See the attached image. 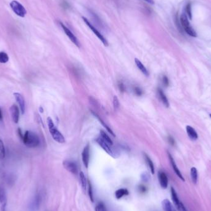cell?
I'll return each instance as SVG.
<instances>
[{
	"instance_id": "1",
	"label": "cell",
	"mask_w": 211,
	"mask_h": 211,
	"mask_svg": "<svg viewBox=\"0 0 211 211\" xmlns=\"http://www.w3.org/2000/svg\"><path fill=\"white\" fill-rule=\"evenodd\" d=\"M24 144L28 148H36L40 145V138L36 134L31 131H26L21 137Z\"/></svg>"
},
{
	"instance_id": "2",
	"label": "cell",
	"mask_w": 211,
	"mask_h": 211,
	"mask_svg": "<svg viewBox=\"0 0 211 211\" xmlns=\"http://www.w3.org/2000/svg\"><path fill=\"white\" fill-rule=\"evenodd\" d=\"M47 124L49 128V133L52 138L54 141L59 143H65V138L63 136V134L57 130V128L55 127V125L51 117L47 118Z\"/></svg>"
},
{
	"instance_id": "3",
	"label": "cell",
	"mask_w": 211,
	"mask_h": 211,
	"mask_svg": "<svg viewBox=\"0 0 211 211\" xmlns=\"http://www.w3.org/2000/svg\"><path fill=\"white\" fill-rule=\"evenodd\" d=\"M180 23L181 26L183 27V30L190 36L193 37H196L197 33L196 31L193 29V28L191 26L188 19L187 17V15L186 13H183L180 16Z\"/></svg>"
},
{
	"instance_id": "4",
	"label": "cell",
	"mask_w": 211,
	"mask_h": 211,
	"mask_svg": "<svg viewBox=\"0 0 211 211\" xmlns=\"http://www.w3.org/2000/svg\"><path fill=\"white\" fill-rule=\"evenodd\" d=\"M10 6L13 12L18 16L24 17L27 14L26 8L20 3L17 1H12L10 3Z\"/></svg>"
},
{
	"instance_id": "5",
	"label": "cell",
	"mask_w": 211,
	"mask_h": 211,
	"mask_svg": "<svg viewBox=\"0 0 211 211\" xmlns=\"http://www.w3.org/2000/svg\"><path fill=\"white\" fill-rule=\"evenodd\" d=\"M82 19L84 21V22L87 24V26L92 30V32L96 35V36H97L101 40V42L103 43V45L106 46H107L109 45V43L107 40L106 39V38L88 21V20L87 18H85V17H82Z\"/></svg>"
},
{
	"instance_id": "6",
	"label": "cell",
	"mask_w": 211,
	"mask_h": 211,
	"mask_svg": "<svg viewBox=\"0 0 211 211\" xmlns=\"http://www.w3.org/2000/svg\"><path fill=\"white\" fill-rule=\"evenodd\" d=\"M61 26V27H62L63 30H64V33H66V35L68 36V38L70 39V40L76 46H77L78 48L80 47V43L79 41V40L77 39V38L75 35L61 22H59Z\"/></svg>"
},
{
	"instance_id": "7",
	"label": "cell",
	"mask_w": 211,
	"mask_h": 211,
	"mask_svg": "<svg viewBox=\"0 0 211 211\" xmlns=\"http://www.w3.org/2000/svg\"><path fill=\"white\" fill-rule=\"evenodd\" d=\"M170 191H171L172 199V201H173V202H174V205L175 206V207H177V209L179 211H186L183 204L182 202H181V201L179 200L178 195L176 193L175 189L173 187H171Z\"/></svg>"
},
{
	"instance_id": "8",
	"label": "cell",
	"mask_w": 211,
	"mask_h": 211,
	"mask_svg": "<svg viewBox=\"0 0 211 211\" xmlns=\"http://www.w3.org/2000/svg\"><path fill=\"white\" fill-rule=\"evenodd\" d=\"M96 141H97V143L107 153L108 155H109L114 158H116V154H115V152L111 148V146L107 143L105 141H104L101 137L96 139Z\"/></svg>"
},
{
	"instance_id": "9",
	"label": "cell",
	"mask_w": 211,
	"mask_h": 211,
	"mask_svg": "<svg viewBox=\"0 0 211 211\" xmlns=\"http://www.w3.org/2000/svg\"><path fill=\"white\" fill-rule=\"evenodd\" d=\"M63 166L67 170L70 172V173L73 174H77L78 167L74 162L72 161L66 160L63 162Z\"/></svg>"
},
{
	"instance_id": "10",
	"label": "cell",
	"mask_w": 211,
	"mask_h": 211,
	"mask_svg": "<svg viewBox=\"0 0 211 211\" xmlns=\"http://www.w3.org/2000/svg\"><path fill=\"white\" fill-rule=\"evenodd\" d=\"M14 96L17 103L19 106V107H20V110L21 111L22 114H24L26 111V101L23 96L19 93H14Z\"/></svg>"
},
{
	"instance_id": "11",
	"label": "cell",
	"mask_w": 211,
	"mask_h": 211,
	"mask_svg": "<svg viewBox=\"0 0 211 211\" xmlns=\"http://www.w3.org/2000/svg\"><path fill=\"white\" fill-rule=\"evenodd\" d=\"M90 147L89 144L86 145V146L84 148L82 154V161L83 163L86 168H88L89 162H90Z\"/></svg>"
},
{
	"instance_id": "12",
	"label": "cell",
	"mask_w": 211,
	"mask_h": 211,
	"mask_svg": "<svg viewBox=\"0 0 211 211\" xmlns=\"http://www.w3.org/2000/svg\"><path fill=\"white\" fill-rule=\"evenodd\" d=\"M158 179H159V182L161 186L163 189H166L168 186V177L164 172L159 171L158 172Z\"/></svg>"
},
{
	"instance_id": "13",
	"label": "cell",
	"mask_w": 211,
	"mask_h": 211,
	"mask_svg": "<svg viewBox=\"0 0 211 211\" xmlns=\"http://www.w3.org/2000/svg\"><path fill=\"white\" fill-rule=\"evenodd\" d=\"M10 112L13 122L17 124L19 121V109L17 106L13 104L10 107Z\"/></svg>"
},
{
	"instance_id": "14",
	"label": "cell",
	"mask_w": 211,
	"mask_h": 211,
	"mask_svg": "<svg viewBox=\"0 0 211 211\" xmlns=\"http://www.w3.org/2000/svg\"><path fill=\"white\" fill-rule=\"evenodd\" d=\"M168 159H169V160H170L171 165H172V168H173V169H174V172H175V173L176 174V175H177L183 182H185V179H184V178H183V177L182 173L180 172V170L179 169L177 165H176V163H175V161H174L173 157H172V156H171V155L170 154V153H168Z\"/></svg>"
},
{
	"instance_id": "15",
	"label": "cell",
	"mask_w": 211,
	"mask_h": 211,
	"mask_svg": "<svg viewBox=\"0 0 211 211\" xmlns=\"http://www.w3.org/2000/svg\"><path fill=\"white\" fill-rule=\"evenodd\" d=\"M186 133L188 134L189 138L191 140L196 141V140H198V135L197 132L196 131V130H195L194 128H193L192 127H191L189 125H188L186 127Z\"/></svg>"
},
{
	"instance_id": "16",
	"label": "cell",
	"mask_w": 211,
	"mask_h": 211,
	"mask_svg": "<svg viewBox=\"0 0 211 211\" xmlns=\"http://www.w3.org/2000/svg\"><path fill=\"white\" fill-rule=\"evenodd\" d=\"M162 206L164 211H176L175 207L172 205L171 202L167 199H164L162 202Z\"/></svg>"
},
{
	"instance_id": "17",
	"label": "cell",
	"mask_w": 211,
	"mask_h": 211,
	"mask_svg": "<svg viewBox=\"0 0 211 211\" xmlns=\"http://www.w3.org/2000/svg\"><path fill=\"white\" fill-rule=\"evenodd\" d=\"M158 97H159V99L162 102L164 105L167 107H169L170 104H169V102L168 101V99L165 96V93H164V91L161 88L158 89Z\"/></svg>"
},
{
	"instance_id": "18",
	"label": "cell",
	"mask_w": 211,
	"mask_h": 211,
	"mask_svg": "<svg viewBox=\"0 0 211 211\" xmlns=\"http://www.w3.org/2000/svg\"><path fill=\"white\" fill-rule=\"evenodd\" d=\"M135 64L137 65V67L138 68V69L146 76H149V73L148 72V70H147V69L146 68V67L143 64V63L137 58L135 59Z\"/></svg>"
},
{
	"instance_id": "19",
	"label": "cell",
	"mask_w": 211,
	"mask_h": 211,
	"mask_svg": "<svg viewBox=\"0 0 211 211\" xmlns=\"http://www.w3.org/2000/svg\"><path fill=\"white\" fill-rule=\"evenodd\" d=\"M129 192L127 189L126 188H121L117 189L116 192H115V196L117 199H120L124 196L128 195Z\"/></svg>"
},
{
	"instance_id": "20",
	"label": "cell",
	"mask_w": 211,
	"mask_h": 211,
	"mask_svg": "<svg viewBox=\"0 0 211 211\" xmlns=\"http://www.w3.org/2000/svg\"><path fill=\"white\" fill-rule=\"evenodd\" d=\"M91 113L94 115V117H97L98 120H99V121H100V122L102 124V125L107 130V131L109 132V133H110L111 134V135H112V136H114V137H115V136H116V135H115V134H114V133L112 131V130H111V128H110L109 127V126L106 124H105L104 123V122L103 121V119L98 116V115L97 114V113H96V112H93V111H91Z\"/></svg>"
},
{
	"instance_id": "21",
	"label": "cell",
	"mask_w": 211,
	"mask_h": 211,
	"mask_svg": "<svg viewBox=\"0 0 211 211\" xmlns=\"http://www.w3.org/2000/svg\"><path fill=\"white\" fill-rule=\"evenodd\" d=\"M41 203V196L39 194L35 195L33 199V201L32 202V207L34 210H37L40 207Z\"/></svg>"
},
{
	"instance_id": "22",
	"label": "cell",
	"mask_w": 211,
	"mask_h": 211,
	"mask_svg": "<svg viewBox=\"0 0 211 211\" xmlns=\"http://www.w3.org/2000/svg\"><path fill=\"white\" fill-rule=\"evenodd\" d=\"M190 175L191 178L192 180V182L194 184H196L198 182V170L195 167H192L190 170Z\"/></svg>"
},
{
	"instance_id": "23",
	"label": "cell",
	"mask_w": 211,
	"mask_h": 211,
	"mask_svg": "<svg viewBox=\"0 0 211 211\" xmlns=\"http://www.w3.org/2000/svg\"><path fill=\"white\" fill-rule=\"evenodd\" d=\"M145 160H146V162L151 170V174H155V165H154V164H153L152 160L151 159V158L147 155H145Z\"/></svg>"
},
{
	"instance_id": "24",
	"label": "cell",
	"mask_w": 211,
	"mask_h": 211,
	"mask_svg": "<svg viewBox=\"0 0 211 211\" xmlns=\"http://www.w3.org/2000/svg\"><path fill=\"white\" fill-rule=\"evenodd\" d=\"M80 180L81 182V185L82 187V189L84 191H86L87 190V181L86 177L85 174H83V172H80Z\"/></svg>"
},
{
	"instance_id": "25",
	"label": "cell",
	"mask_w": 211,
	"mask_h": 211,
	"mask_svg": "<svg viewBox=\"0 0 211 211\" xmlns=\"http://www.w3.org/2000/svg\"><path fill=\"white\" fill-rule=\"evenodd\" d=\"M100 137L104 141H105L107 143H108L109 145L112 146L113 145V142H112V140L111 139V138L107 135L106 132H104L103 130L100 131Z\"/></svg>"
},
{
	"instance_id": "26",
	"label": "cell",
	"mask_w": 211,
	"mask_h": 211,
	"mask_svg": "<svg viewBox=\"0 0 211 211\" xmlns=\"http://www.w3.org/2000/svg\"><path fill=\"white\" fill-rule=\"evenodd\" d=\"M6 202V193L5 189L0 186V202L4 204Z\"/></svg>"
},
{
	"instance_id": "27",
	"label": "cell",
	"mask_w": 211,
	"mask_h": 211,
	"mask_svg": "<svg viewBox=\"0 0 211 211\" xmlns=\"http://www.w3.org/2000/svg\"><path fill=\"white\" fill-rule=\"evenodd\" d=\"M6 156V150L3 141L0 139V159H4Z\"/></svg>"
},
{
	"instance_id": "28",
	"label": "cell",
	"mask_w": 211,
	"mask_h": 211,
	"mask_svg": "<svg viewBox=\"0 0 211 211\" xmlns=\"http://www.w3.org/2000/svg\"><path fill=\"white\" fill-rule=\"evenodd\" d=\"M9 61V56L5 52H0V63L5 64Z\"/></svg>"
},
{
	"instance_id": "29",
	"label": "cell",
	"mask_w": 211,
	"mask_h": 211,
	"mask_svg": "<svg viewBox=\"0 0 211 211\" xmlns=\"http://www.w3.org/2000/svg\"><path fill=\"white\" fill-rule=\"evenodd\" d=\"M113 106H114V109L115 111H117L119 109L120 107V102L119 100V98H117V97L116 96H114L113 98Z\"/></svg>"
},
{
	"instance_id": "30",
	"label": "cell",
	"mask_w": 211,
	"mask_h": 211,
	"mask_svg": "<svg viewBox=\"0 0 211 211\" xmlns=\"http://www.w3.org/2000/svg\"><path fill=\"white\" fill-rule=\"evenodd\" d=\"M95 211H107V210L105 204L102 202H100L99 203L97 204V206H96Z\"/></svg>"
},
{
	"instance_id": "31",
	"label": "cell",
	"mask_w": 211,
	"mask_h": 211,
	"mask_svg": "<svg viewBox=\"0 0 211 211\" xmlns=\"http://www.w3.org/2000/svg\"><path fill=\"white\" fill-rule=\"evenodd\" d=\"M185 11H186V14L188 16L190 20H191V19H192V12H191V6L190 3L187 4V5L186 6Z\"/></svg>"
},
{
	"instance_id": "32",
	"label": "cell",
	"mask_w": 211,
	"mask_h": 211,
	"mask_svg": "<svg viewBox=\"0 0 211 211\" xmlns=\"http://www.w3.org/2000/svg\"><path fill=\"white\" fill-rule=\"evenodd\" d=\"M88 194L90 196V200L91 201V202H93L94 199H93V188H92L91 183L90 181H88Z\"/></svg>"
},
{
	"instance_id": "33",
	"label": "cell",
	"mask_w": 211,
	"mask_h": 211,
	"mask_svg": "<svg viewBox=\"0 0 211 211\" xmlns=\"http://www.w3.org/2000/svg\"><path fill=\"white\" fill-rule=\"evenodd\" d=\"M141 180L144 182H148L149 180V175L146 173V172H145V173L142 174L141 175Z\"/></svg>"
},
{
	"instance_id": "34",
	"label": "cell",
	"mask_w": 211,
	"mask_h": 211,
	"mask_svg": "<svg viewBox=\"0 0 211 211\" xmlns=\"http://www.w3.org/2000/svg\"><path fill=\"white\" fill-rule=\"evenodd\" d=\"M162 80V83L165 87H168L169 85V80L167 76L164 75Z\"/></svg>"
},
{
	"instance_id": "35",
	"label": "cell",
	"mask_w": 211,
	"mask_h": 211,
	"mask_svg": "<svg viewBox=\"0 0 211 211\" xmlns=\"http://www.w3.org/2000/svg\"><path fill=\"white\" fill-rule=\"evenodd\" d=\"M134 92H135V93L138 96H141L143 94L142 90L139 87H137L134 88Z\"/></svg>"
},
{
	"instance_id": "36",
	"label": "cell",
	"mask_w": 211,
	"mask_h": 211,
	"mask_svg": "<svg viewBox=\"0 0 211 211\" xmlns=\"http://www.w3.org/2000/svg\"><path fill=\"white\" fill-rule=\"evenodd\" d=\"M138 189H139V191H140L141 193H143L146 192V191H147V189H146V186H144V185H141L139 186Z\"/></svg>"
},
{
	"instance_id": "37",
	"label": "cell",
	"mask_w": 211,
	"mask_h": 211,
	"mask_svg": "<svg viewBox=\"0 0 211 211\" xmlns=\"http://www.w3.org/2000/svg\"><path fill=\"white\" fill-rule=\"evenodd\" d=\"M168 142H169V143L171 145H172V146H174V145H175V140H174V139L173 138H172V137H170V136H169L168 137Z\"/></svg>"
},
{
	"instance_id": "38",
	"label": "cell",
	"mask_w": 211,
	"mask_h": 211,
	"mask_svg": "<svg viewBox=\"0 0 211 211\" xmlns=\"http://www.w3.org/2000/svg\"><path fill=\"white\" fill-rule=\"evenodd\" d=\"M119 87L120 90H121L122 91H124L125 87H124V84L122 83H119Z\"/></svg>"
},
{
	"instance_id": "39",
	"label": "cell",
	"mask_w": 211,
	"mask_h": 211,
	"mask_svg": "<svg viewBox=\"0 0 211 211\" xmlns=\"http://www.w3.org/2000/svg\"><path fill=\"white\" fill-rule=\"evenodd\" d=\"M143 1H145L146 2L149 3L150 5H154L155 4L154 0H143Z\"/></svg>"
},
{
	"instance_id": "40",
	"label": "cell",
	"mask_w": 211,
	"mask_h": 211,
	"mask_svg": "<svg viewBox=\"0 0 211 211\" xmlns=\"http://www.w3.org/2000/svg\"><path fill=\"white\" fill-rule=\"evenodd\" d=\"M3 120V114H2V111L1 108H0V121Z\"/></svg>"
},
{
	"instance_id": "41",
	"label": "cell",
	"mask_w": 211,
	"mask_h": 211,
	"mask_svg": "<svg viewBox=\"0 0 211 211\" xmlns=\"http://www.w3.org/2000/svg\"><path fill=\"white\" fill-rule=\"evenodd\" d=\"M209 116H210V117L211 118V114H210V115H209Z\"/></svg>"
}]
</instances>
